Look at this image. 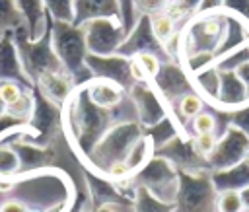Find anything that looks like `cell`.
I'll list each match as a JSON object with an SVG mask.
<instances>
[{"mask_svg":"<svg viewBox=\"0 0 249 212\" xmlns=\"http://www.w3.org/2000/svg\"><path fill=\"white\" fill-rule=\"evenodd\" d=\"M210 177L216 191H241L249 185V161L243 159L230 169L214 171Z\"/></svg>","mask_w":249,"mask_h":212,"instance_id":"obj_6","label":"cell"},{"mask_svg":"<svg viewBox=\"0 0 249 212\" xmlns=\"http://www.w3.org/2000/svg\"><path fill=\"white\" fill-rule=\"evenodd\" d=\"M23 97V91L19 89L18 84L14 82H4L0 84V101L4 105H14L16 101H19Z\"/></svg>","mask_w":249,"mask_h":212,"instance_id":"obj_19","label":"cell"},{"mask_svg":"<svg viewBox=\"0 0 249 212\" xmlns=\"http://www.w3.org/2000/svg\"><path fill=\"white\" fill-rule=\"evenodd\" d=\"M249 148V138L235 126H228L216 142V148L212 150V154L206 158V165L214 171H224L230 169L233 165H237L239 161H243L245 152Z\"/></svg>","mask_w":249,"mask_h":212,"instance_id":"obj_2","label":"cell"},{"mask_svg":"<svg viewBox=\"0 0 249 212\" xmlns=\"http://www.w3.org/2000/svg\"><path fill=\"white\" fill-rule=\"evenodd\" d=\"M196 80H198L202 93L208 95V99H212V103H216L218 91H220V70L216 68V64H212L204 70H198Z\"/></svg>","mask_w":249,"mask_h":212,"instance_id":"obj_8","label":"cell"},{"mask_svg":"<svg viewBox=\"0 0 249 212\" xmlns=\"http://www.w3.org/2000/svg\"><path fill=\"white\" fill-rule=\"evenodd\" d=\"M19 169V156L10 148H0V175H12Z\"/></svg>","mask_w":249,"mask_h":212,"instance_id":"obj_16","label":"cell"},{"mask_svg":"<svg viewBox=\"0 0 249 212\" xmlns=\"http://www.w3.org/2000/svg\"><path fill=\"white\" fill-rule=\"evenodd\" d=\"M175 19L165 14V12H158V14H152L150 16V29H152V35L158 43L161 45H167L171 37L177 35V29H175Z\"/></svg>","mask_w":249,"mask_h":212,"instance_id":"obj_7","label":"cell"},{"mask_svg":"<svg viewBox=\"0 0 249 212\" xmlns=\"http://www.w3.org/2000/svg\"><path fill=\"white\" fill-rule=\"evenodd\" d=\"M235 74H237V76H239V80L243 82L245 91H247V99H249V60H247V62H243L241 66H237Z\"/></svg>","mask_w":249,"mask_h":212,"instance_id":"obj_22","label":"cell"},{"mask_svg":"<svg viewBox=\"0 0 249 212\" xmlns=\"http://www.w3.org/2000/svg\"><path fill=\"white\" fill-rule=\"evenodd\" d=\"M224 10V0H200L195 14H214Z\"/></svg>","mask_w":249,"mask_h":212,"instance_id":"obj_21","label":"cell"},{"mask_svg":"<svg viewBox=\"0 0 249 212\" xmlns=\"http://www.w3.org/2000/svg\"><path fill=\"white\" fill-rule=\"evenodd\" d=\"M177 111L183 121H193L200 111H204V99L196 91H185L183 95H179Z\"/></svg>","mask_w":249,"mask_h":212,"instance_id":"obj_9","label":"cell"},{"mask_svg":"<svg viewBox=\"0 0 249 212\" xmlns=\"http://www.w3.org/2000/svg\"><path fill=\"white\" fill-rule=\"evenodd\" d=\"M245 161H249V148H247V152H245V158H243Z\"/></svg>","mask_w":249,"mask_h":212,"instance_id":"obj_26","label":"cell"},{"mask_svg":"<svg viewBox=\"0 0 249 212\" xmlns=\"http://www.w3.org/2000/svg\"><path fill=\"white\" fill-rule=\"evenodd\" d=\"M191 128H193V134H218V119L210 111H200L191 121Z\"/></svg>","mask_w":249,"mask_h":212,"instance_id":"obj_11","label":"cell"},{"mask_svg":"<svg viewBox=\"0 0 249 212\" xmlns=\"http://www.w3.org/2000/svg\"><path fill=\"white\" fill-rule=\"evenodd\" d=\"M18 19H19V8L16 0H0V25L8 27L18 23Z\"/></svg>","mask_w":249,"mask_h":212,"instance_id":"obj_18","label":"cell"},{"mask_svg":"<svg viewBox=\"0 0 249 212\" xmlns=\"http://www.w3.org/2000/svg\"><path fill=\"white\" fill-rule=\"evenodd\" d=\"M128 68H130V76H132L134 80H146V74H144V70L140 68V64L136 62V58H134V60H130Z\"/></svg>","mask_w":249,"mask_h":212,"instance_id":"obj_24","label":"cell"},{"mask_svg":"<svg viewBox=\"0 0 249 212\" xmlns=\"http://www.w3.org/2000/svg\"><path fill=\"white\" fill-rule=\"evenodd\" d=\"M130 173H132V171H130V167L126 165L124 159H117V161H113V163L107 165V175H109L111 179H124V177H128Z\"/></svg>","mask_w":249,"mask_h":212,"instance_id":"obj_20","label":"cell"},{"mask_svg":"<svg viewBox=\"0 0 249 212\" xmlns=\"http://www.w3.org/2000/svg\"><path fill=\"white\" fill-rule=\"evenodd\" d=\"M124 33V29L117 23L111 21V18H95L86 21V35H88V45L91 51L103 54V53H111L121 35Z\"/></svg>","mask_w":249,"mask_h":212,"instance_id":"obj_3","label":"cell"},{"mask_svg":"<svg viewBox=\"0 0 249 212\" xmlns=\"http://www.w3.org/2000/svg\"><path fill=\"white\" fill-rule=\"evenodd\" d=\"M169 2H171V0H169Z\"/></svg>","mask_w":249,"mask_h":212,"instance_id":"obj_27","label":"cell"},{"mask_svg":"<svg viewBox=\"0 0 249 212\" xmlns=\"http://www.w3.org/2000/svg\"><path fill=\"white\" fill-rule=\"evenodd\" d=\"M228 115H230V124L239 128L249 138V101L245 105H241L239 109L228 111Z\"/></svg>","mask_w":249,"mask_h":212,"instance_id":"obj_17","label":"cell"},{"mask_svg":"<svg viewBox=\"0 0 249 212\" xmlns=\"http://www.w3.org/2000/svg\"><path fill=\"white\" fill-rule=\"evenodd\" d=\"M134 58H136V62L140 64V68L144 70L146 78H156V76L160 74L161 62H160V58H158L156 53H152V51H140V53H136Z\"/></svg>","mask_w":249,"mask_h":212,"instance_id":"obj_14","label":"cell"},{"mask_svg":"<svg viewBox=\"0 0 249 212\" xmlns=\"http://www.w3.org/2000/svg\"><path fill=\"white\" fill-rule=\"evenodd\" d=\"M43 4L58 21L70 23L74 19V0H43Z\"/></svg>","mask_w":249,"mask_h":212,"instance_id":"obj_13","label":"cell"},{"mask_svg":"<svg viewBox=\"0 0 249 212\" xmlns=\"http://www.w3.org/2000/svg\"><path fill=\"white\" fill-rule=\"evenodd\" d=\"M239 194H241L243 208H245V210H249V185H247V187H243V189L239 191Z\"/></svg>","mask_w":249,"mask_h":212,"instance_id":"obj_25","label":"cell"},{"mask_svg":"<svg viewBox=\"0 0 249 212\" xmlns=\"http://www.w3.org/2000/svg\"><path fill=\"white\" fill-rule=\"evenodd\" d=\"M216 212H245L239 191H218Z\"/></svg>","mask_w":249,"mask_h":212,"instance_id":"obj_10","label":"cell"},{"mask_svg":"<svg viewBox=\"0 0 249 212\" xmlns=\"http://www.w3.org/2000/svg\"><path fill=\"white\" fill-rule=\"evenodd\" d=\"M216 142H218V134H195L191 140V148L200 159L206 161V158L216 148Z\"/></svg>","mask_w":249,"mask_h":212,"instance_id":"obj_12","label":"cell"},{"mask_svg":"<svg viewBox=\"0 0 249 212\" xmlns=\"http://www.w3.org/2000/svg\"><path fill=\"white\" fill-rule=\"evenodd\" d=\"M0 212H27V208L21 204V202H16V200H8L0 206Z\"/></svg>","mask_w":249,"mask_h":212,"instance_id":"obj_23","label":"cell"},{"mask_svg":"<svg viewBox=\"0 0 249 212\" xmlns=\"http://www.w3.org/2000/svg\"><path fill=\"white\" fill-rule=\"evenodd\" d=\"M18 8L21 10V14L33 23L37 25L43 18V0H16Z\"/></svg>","mask_w":249,"mask_h":212,"instance_id":"obj_15","label":"cell"},{"mask_svg":"<svg viewBox=\"0 0 249 212\" xmlns=\"http://www.w3.org/2000/svg\"><path fill=\"white\" fill-rule=\"evenodd\" d=\"M216 194L212 177L204 173H181L177 187V212H216Z\"/></svg>","mask_w":249,"mask_h":212,"instance_id":"obj_1","label":"cell"},{"mask_svg":"<svg viewBox=\"0 0 249 212\" xmlns=\"http://www.w3.org/2000/svg\"><path fill=\"white\" fill-rule=\"evenodd\" d=\"M247 101L249 99L245 86L235 74V70H220V91L214 105H218L222 111H233L245 105Z\"/></svg>","mask_w":249,"mask_h":212,"instance_id":"obj_4","label":"cell"},{"mask_svg":"<svg viewBox=\"0 0 249 212\" xmlns=\"http://www.w3.org/2000/svg\"><path fill=\"white\" fill-rule=\"evenodd\" d=\"M119 0H74V21H89L95 18H115Z\"/></svg>","mask_w":249,"mask_h":212,"instance_id":"obj_5","label":"cell"}]
</instances>
